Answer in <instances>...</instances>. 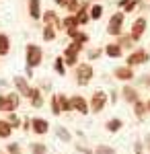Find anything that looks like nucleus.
<instances>
[{
  "label": "nucleus",
  "mask_w": 150,
  "mask_h": 154,
  "mask_svg": "<svg viewBox=\"0 0 150 154\" xmlns=\"http://www.w3.org/2000/svg\"><path fill=\"white\" fill-rule=\"evenodd\" d=\"M76 78H78L80 84H89V80L92 78V68L89 64H80V66L76 68Z\"/></svg>",
  "instance_id": "obj_1"
},
{
  "label": "nucleus",
  "mask_w": 150,
  "mask_h": 154,
  "mask_svg": "<svg viewBox=\"0 0 150 154\" xmlns=\"http://www.w3.org/2000/svg\"><path fill=\"white\" fill-rule=\"evenodd\" d=\"M105 101H107V95H105L103 91H97V93L92 95V99H91V111H95V113L103 111Z\"/></svg>",
  "instance_id": "obj_2"
},
{
  "label": "nucleus",
  "mask_w": 150,
  "mask_h": 154,
  "mask_svg": "<svg viewBox=\"0 0 150 154\" xmlns=\"http://www.w3.org/2000/svg\"><path fill=\"white\" fill-rule=\"evenodd\" d=\"M41 62V49L37 48V45H29L27 48V64H29V68H33Z\"/></svg>",
  "instance_id": "obj_3"
},
{
  "label": "nucleus",
  "mask_w": 150,
  "mask_h": 154,
  "mask_svg": "<svg viewBox=\"0 0 150 154\" xmlns=\"http://www.w3.org/2000/svg\"><path fill=\"white\" fill-rule=\"evenodd\" d=\"M70 105H72V111H78L80 115L89 113V103H86V101H84L80 95L72 97V99H70Z\"/></svg>",
  "instance_id": "obj_4"
},
{
  "label": "nucleus",
  "mask_w": 150,
  "mask_h": 154,
  "mask_svg": "<svg viewBox=\"0 0 150 154\" xmlns=\"http://www.w3.org/2000/svg\"><path fill=\"white\" fill-rule=\"evenodd\" d=\"M121 21H123V14H121V12H115V14L111 17V21H109V29H107V31H109L111 35H119V31H121V29H119V27H121Z\"/></svg>",
  "instance_id": "obj_5"
},
{
  "label": "nucleus",
  "mask_w": 150,
  "mask_h": 154,
  "mask_svg": "<svg viewBox=\"0 0 150 154\" xmlns=\"http://www.w3.org/2000/svg\"><path fill=\"white\" fill-rule=\"evenodd\" d=\"M31 130H33L35 134H39V136H43V134H47V130H49V123L41 117H35L33 121H31Z\"/></svg>",
  "instance_id": "obj_6"
},
{
  "label": "nucleus",
  "mask_w": 150,
  "mask_h": 154,
  "mask_svg": "<svg viewBox=\"0 0 150 154\" xmlns=\"http://www.w3.org/2000/svg\"><path fill=\"white\" fill-rule=\"evenodd\" d=\"M144 62H148V54L146 51H134L130 58H127V66L132 68V66H138V64H144Z\"/></svg>",
  "instance_id": "obj_7"
},
{
  "label": "nucleus",
  "mask_w": 150,
  "mask_h": 154,
  "mask_svg": "<svg viewBox=\"0 0 150 154\" xmlns=\"http://www.w3.org/2000/svg\"><path fill=\"white\" fill-rule=\"evenodd\" d=\"M17 107H19V95H14V93L4 95V111L6 113H12Z\"/></svg>",
  "instance_id": "obj_8"
},
{
  "label": "nucleus",
  "mask_w": 150,
  "mask_h": 154,
  "mask_svg": "<svg viewBox=\"0 0 150 154\" xmlns=\"http://www.w3.org/2000/svg\"><path fill=\"white\" fill-rule=\"evenodd\" d=\"M78 51H80V43H78V41H74V43L64 51L66 62H68V64H76V54H78Z\"/></svg>",
  "instance_id": "obj_9"
},
{
  "label": "nucleus",
  "mask_w": 150,
  "mask_h": 154,
  "mask_svg": "<svg viewBox=\"0 0 150 154\" xmlns=\"http://www.w3.org/2000/svg\"><path fill=\"white\" fill-rule=\"evenodd\" d=\"M14 86L19 88V93H21L23 97H29V99H31V91H33V88L27 84V80H25V78L17 76V78H14Z\"/></svg>",
  "instance_id": "obj_10"
},
{
  "label": "nucleus",
  "mask_w": 150,
  "mask_h": 154,
  "mask_svg": "<svg viewBox=\"0 0 150 154\" xmlns=\"http://www.w3.org/2000/svg\"><path fill=\"white\" fill-rule=\"evenodd\" d=\"M144 29H146V19H138V21L134 23V27H132V37L138 39V37L144 33Z\"/></svg>",
  "instance_id": "obj_11"
},
{
  "label": "nucleus",
  "mask_w": 150,
  "mask_h": 154,
  "mask_svg": "<svg viewBox=\"0 0 150 154\" xmlns=\"http://www.w3.org/2000/svg\"><path fill=\"white\" fill-rule=\"evenodd\" d=\"M115 78H119V80H132V78H134V72H132L130 66H126V68H117L115 70Z\"/></svg>",
  "instance_id": "obj_12"
},
{
  "label": "nucleus",
  "mask_w": 150,
  "mask_h": 154,
  "mask_svg": "<svg viewBox=\"0 0 150 154\" xmlns=\"http://www.w3.org/2000/svg\"><path fill=\"white\" fill-rule=\"evenodd\" d=\"M121 125H123V121H121V119H117V117H113V119H109V121L105 123V130L111 131V134H115V131L121 130Z\"/></svg>",
  "instance_id": "obj_13"
},
{
  "label": "nucleus",
  "mask_w": 150,
  "mask_h": 154,
  "mask_svg": "<svg viewBox=\"0 0 150 154\" xmlns=\"http://www.w3.org/2000/svg\"><path fill=\"white\" fill-rule=\"evenodd\" d=\"M121 93H123V99H126L127 103H132V105H134L136 101H140V99H138V93H136L134 88H130V86H123V91H121Z\"/></svg>",
  "instance_id": "obj_14"
},
{
  "label": "nucleus",
  "mask_w": 150,
  "mask_h": 154,
  "mask_svg": "<svg viewBox=\"0 0 150 154\" xmlns=\"http://www.w3.org/2000/svg\"><path fill=\"white\" fill-rule=\"evenodd\" d=\"M146 109H148V107H146L144 101H136V103H134V113H136L138 119H142L144 115H146Z\"/></svg>",
  "instance_id": "obj_15"
},
{
  "label": "nucleus",
  "mask_w": 150,
  "mask_h": 154,
  "mask_svg": "<svg viewBox=\"0 0 150 154\" xmlns=\"http://www.w3.org/2000/svg\"><path fill=\"white\" fill-rule=\"evenodd\" d=\"M31 154H47V146L43 142H31Z\"/></svg>",
  "instance_id": "obj_16"
},
{
  "label": "nucleus",
  "mask_w": 150,
  "mask_h": 154,
  "mask_svg": "<svg viewBox=\"0 0 150 154\" xmlns=\"http://www.w3.org/2000/svg\"><path fill=\"white\" fill-rule=\"evenodd\" d=\"M31 105H33L35 109H39V107L43 105V99H41V93H39L37 88H33V91H31Z\"/></svg>",
  "instance_id": "obj_17"
},
{
  "label": "nucleus",
  "mask_w": 150,
  "mask_h": 154,
  "mask_svg": "<svg viewBox=\"0 0 150 154\" xmlns=\"http://www.w3.org/2000/svg\"><path fill=\"white\" fill-rule=\"evenodd\" d=\"M11 134H12V125L8 121H2L0 119V138H8Z\"/></svg>",
  "instance_id": "obj_18"
},
{
  "label": "nucleus",
  "mask_w": 150,
  "mask_h": 154,
  "mask_svg": "<svg viewBox=\"0 0 150 154\" xmlns=\"http://www.w3.org/2000/svg\"><path fill=\"white\" fill-rule=\"evenodd\" d=\"M56 134H58L60 140H64V142H72V136H70V131L66 130V128L58 125V128H56Z\"/></svg>",
  "instance_id": "obj_19"
},
{
  "label": "nucleus",
  "mask_w": 150,
  "mask_h": 154,
  "mask_svg": "<svg viewBox=\"0 0 150 154\" xmlns=\"http://www.w3.org/2000/svg\"><path fill=\"white\" fill-rule=\"evenodd\" d=\"M52 113L54 115H60L62 113V105H60V95L52 97Z\"/></svg>",
  "instance_id": "obj_20"
},
{
  "label": "nucleus",
  "mask_w": 150,
  "mask_h": 154,
  "mask_svg": "<svg viewBox=\"0 0 150 154\" xmlns=\"http://www.w3.org/2000/svg\"><path fill=\"white\" fill-rule=\"evenodd\" d=\"M95 154H115V148H111V146H107V144H99V146L95 148Z\"/></svg>",
  "instance_id": "obj_21"
},
{
  "label": "nucleus",
  "mask_w": 150,
  "mask_h": 154,
  "mask_svg": "<svg viewBox=\"0 0 150 154\" xmlns=\"http://www.w3.org/2000/svg\"><path fill=\"white\" fill-rule=\"evenodd\" d=\"M29 12L33 19H39V0H31L29 2Z\"/></svg>",
  "instance_id": "obj_22"
},
{
  "label": "nucleus",
  "mask_w": 150,
  "mask_h": 154,
  "mask_svg": "<svg viewBox=\"0 0 150 154\" xmlns=\"http://www.w3.org/2000/svg\"><path fill=\"white\" fill-rule=\"evenodd\" d=\"M121 54V48L119 45H107V56H111V58H117Z\"/></svg>",
  "instance_id": "obj_23"
},
{
  "label": "nucleus",
  "mask_w": 150,
  "mask_h": 154,
  "mask_svg": "<svg viewBox=\"0 0 150 154\" xmlns=\"http://www.w3.org/2000/svg\"><path fill=\"white\" fill-rule=\"evenodd\" d=\"M70 35L74 37V39H76L78 43H84V41H86V35H84V33H78L76 29H70Z\"/></svg>",
  "instance_id": "obj_24"
},
{
  "label": "nucleus",
  "mask_w": 150,
  "mask_h": 154,
  "mask_svg": "<svg viewBox=\"0 0 150 154\" xmlns=\"http://www.w3.org/2000/svg\"><path fill=\"white\" fill-rule=\"evenodd\" d=\"M60 105H62V111H72V105H70V99H66L64 95H60Z\"/></svg>",
  "instance_id": "obj_25"
},
{
  "label": "nucleus",
  "mask_w": 150,
  "mask_h": 154,
  "mask_svg": "<svg viewBox=\"0 0 150 154\" xmlns=\"http://www.w3.org/2000/svg\"><path fill=\"white\" fill-rule=\"evenodd\" d=\"M8 51V39L4 35H0V56H4Z\"/></svg>",
  "instance_id": "obj_26"
},
{
  "label": "nucleus",
  "mask_w": 150,
  "mask_h": 154,
  "mask_svg": "<svg viewBox=\"0 0 150 154\" xmlns=\"http://www.w3.org/2000/svg\"><path fill=\"white\" fill-rule=\"evenodd\" d=\"M78 25V19L76 17H68V19H64V27H68V29H74Z\"/></svg>",
  "instance_id": "obj_27"
},
{
  "label": "nucleus",
  "mask_w": 150,
  "mask_h": 154,
  "mask_svg": "<svg viewBox=\"0 0 150 154\" xmlns=\"http://www.w3.org/2000/svg\"><path fill=\"white\" fill-rule=\"evenodd\" d=\"M6 121H8V123H11L12 128H19V125H21V119L17 117V115H14V113H8V119H6Z\"/></svg>",
  "instance_id": "obj_28"
},
{
  "label": "nucleus",
  "mask_w": 150,
  "mask_h": 154,
  "mask_svg": "<svg viewBox=\"0 0 150 154\" xmlns=\"http://www.w3.org/2000/svg\"><path fill=\"white\" fill-rule=\"evenodd\" d=\"M6 152H8V154H21V146H19L17 142L8 144V146H6Z\"/></svg>",
  "instance_id": "obj_29"
},
{
  "label": "nucleus",
  "mask_w": 150,
  "mask_h": 154,
  "mask_svg": "<svg viewBox=\"0 0 150 154\" xmlns=\"http://www.w3.org/2000/svg\"><path fill=\"white\" fill-rule=\"evenodd\" d=\"M101 12H103V8H101L99 4H95V6L91 8V17H92V19H99V17H101Z\"/></svg>",
  "instance_id": "obj_30"
},
{
  "label": "nucleus",
  "mask_w": 150,
  "mask_h": 154,
  "mask_svg": "<svg viewBox=\"0 0 150 154\" xmlns=\"http://www.w3.org/2000/svg\"><path fill=\"white\" fill-rule=\"evenodd\" d=\"M134 154H144V144H142V142L134 144Z\"/></svg>",
  "instance_id": "obj_31"
},
{
  "label": "nucleus",
  "mask_w": 150,
  "mask_h": 154,
  "mask_svg": "<svg viewBox=\"0 0 150 154\" xmlns=\"http://www.w3.org/2000/svg\"><path fill=\"white\" fill-rule=\"evenodd\" d=\"M62 62H64L62 58H58V60H56V70H58L60 74H64V64H62Z\"/></svg>",
  "instance_id": "obj_32"
},
{
  "label": "nucleus",
  "mask_w": 150,
  "mask_h": 154,
  "mask_svg": "<svg viewBox=\"0 0 150 154\" xmlns=\"http://www.w3.org/2000/svg\"><path fill=\"white\" fill-rule=\"evenodd\" d=\"M121 4L126 6V11H127V12H130V11H132V8H134V6H136V2H132V0H123Z\"/></svg>",
  "instance_id": "obj_33"
},
{
  "label": "nucleus",
  "mask_w": 150,
  "mask_h": 154,
  "mask_svg": "<svg viewBox=\"0 0 150 154\" xmlns=\"http://www.w3.org/2000/svg\"><path fill=\"white\" fill-rule=\"evenodd\" d=\"M43 37H45V39H54V31H52V27H45V31H43Z\"/></svg>",
  "instance_id": "obj_34"
},
{
  "label": "nucleus",
  "mask_w": 150,
  "mask_h": 154,
  "mask_svg": "<svg viewBox=\"0 0 150 154\" xmlns=\"http://www.w3.org/2000/svg\"><path fill=\"white\" fill-rule=\"evenodd\" d=\"M45 23H56V17H54V12H47V14H45Z\"/></svg>",
  "instance_id": "obj_35"
},
{
  "label": "nucleus",
  "mask_w": 150,
  "mask_h": 154,
  "mask_svg": "<svg viewBox=\"0 0 150 154\" xmlns=\"http://www.w3.org/2000/svg\"><path fill=\"white\" fill-rule=\"evenodd\" d=\"M76 19H78V23H84L86 21V14H76Z\"/></svg>",
  "instance_id": "obj_36"
},
{
  "label": "nucleus",
  "mask_w": 150,
  "mask_h": 154,
  "mask_svg": "<svg viewBox=\"0 0 150 154\" xmlns=\"http://www.w3.org/2000/svg\"><path fill=\"white\" fill-rule=\"evenodd\" d=\"M0 111H4V97H0Z\"/></svg>",
  "instance_id": "obj_37"
},
{
  "label": "nucleus",
  "mask_w": 150,
  "mask_h": 154,
  "mask_svg": "<svg viewBox=\"0 0 150 154\" xmlns=\"http://www.w3.org/2000/svg\"><path fill=\"white\" fill-rule=\"evenodd\" d=\"M146 148H148V150H150V134H148V136H146Z\"/></svg>",
  "instance_id": "obj_38"
},
{
  "label": "nucleus",
  "mask_w": 150,
  "mask_h": 154,
  "mask_svg": "<svg viewBox=\"0 0 150 154\" xmlns=\"http://www.w3.org/2000/svg\"><path fill=\"white\" fill-rule=\"evenodd\" d=\"M146 107H148V111H150V99H148V103H146Z\"/></svg>",
  "instance_id": "obj_39"
}]
</instances>
